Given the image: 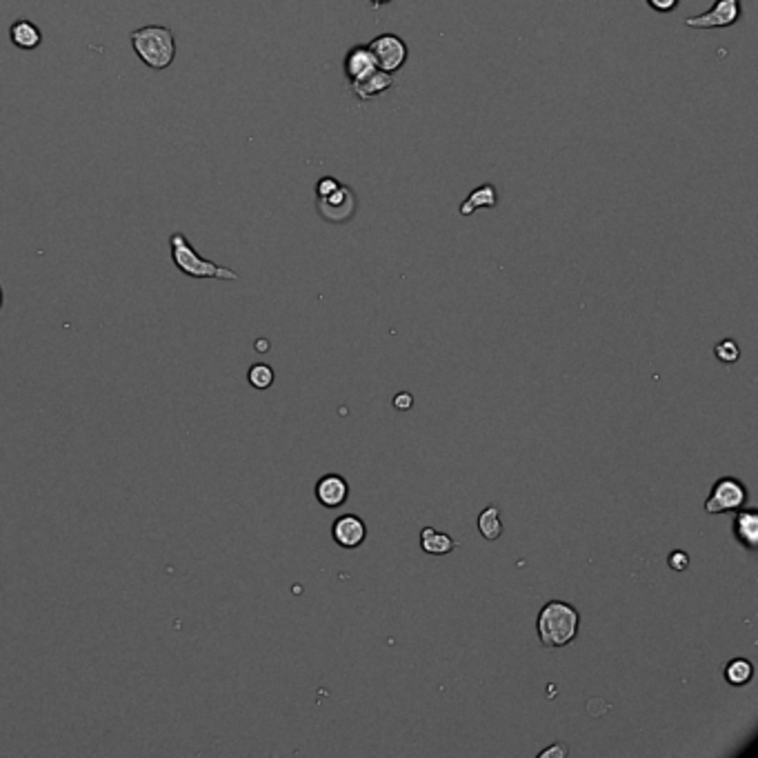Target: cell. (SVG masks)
<instances>
[{
  "label": "cell",
  "mask_w": 758,
  "mask_h": 758,
  "mask_svg": "<svg viewBox=\"0 0 758 758\" xmlns=\"http://www.w3.org/2000/svg\"><path fill=\"white\" fill-rule=\"evenodd\" d=\"M580 627V614L576 608L563 601H549L539 614L536 621V630H539V639L545 647L558 649L570 645L576 639Z\"/></svg>",
  "instance_id": "obj_1"
},
{
  "label": "cell",
  "mask_w": 758,
  "mask_h": 758,
  "mask_svg": "<svg viewBox=\"0 0 758 758\" xmlns=\"http://www.w3.org/2000/svg\"><path fill=\"white\" fill-rule=\"evenodd\" d=\"M132 47L138 58L154 72H163L176 58V38L170 27L163 25H145L132 32Z\"/></svg>",
  "instance_id": "obj_2"
},
{
  "label": "cell",
  "mask_w": 758,
  "mask_h": 758,
  "mask_svg": "<svg viewBox=\"0 0 758 758\" xmlns=\"http://www.w3.org/2000/svg\"><path fill=\"white\" fill-rule=\"evenodd\" d=\"M170 249H172V261H174L176 270L183 272L189 279H214V280H236L238 274L229 267L216 265V263L207 261L194 249L192 242L188 241V236L180 232H174L170 236Z\"/></svg>",
  "instance_id": "obj_3"
},
{
  "label": "cell",
  "mask_w": 758,
  "mask_h": 758,
  "mask_svg": "<svg viewBox=\"0 0 758 758\" xmlns=\"http://www.w3.org/2000/svg\"><path fill=\"white\" fill-rule=\"evenodd\" d=\"M747 502V487L740 483L739 479H718L714 483L712 492H709L708 501H705V512L708 514H725V512H739Z\"/></svg>",
  "instance_id": "obj_4"
},
{
  "label": "cell",
  "mask_w": 758,
  "mask_h": 758,
  "mask_svg": "<svg viewBox=\"0 0 758 758\" xmlns=\"http://www.w3.org/2000/svg\"><path fill=\"white\" fill-rule=\"evenodd\" d=\"M370 51L376 60V67L383 72L394 73L407 63V45L396 34H380L370 42Z\"/></svg>",
  "instance_id": "obj_5"
},
{
  "label": "cell",
  "mask_w": 758,
  "mask_h": 758,
  "mask_svg": "<svg viewBox=\"0 0 758 758\" xmlns=\"http://www.w3.org/2000/svg\"><path fill=\"white\" fill-rule=\"evenodd\" d=\"M740 16H743L740 0H716L712 10L703 11L701 16H692L685 20V25L692 29H723L739 23Z\"/></svg>",
  "instance_id": "obj_6"
},
{
  "label": "cell",
  "mask_w": 758,
  "mask_h": 758,
  "mask_svg": "<svg viewBox=\"0 0 758 758\" xmlns=\"http://www.w3.org/2000/svg\"><path fill=\"white\" fill-rule=\"evenodd\" d=\"M316 207H318V214L327 223H348L354 216V211H356V194H354V189L341 185L332 194L318 198Z\"/></svg>",
  "instance_id": "obj_7"
},
{
  "label": "cell",
  "mask_w": 758,
  "mask_h": 758,
  "mask_svg": "<svg viewBox=\"0 0 758 758\" xmlns=\"http://www.w3.org/2000/svg\"><path fill=\"white\" fill-rule=\"evenodd\" d=\"M333 540L345 549H356L365 543L367 539V525L363 518L354 517V514H345V517L336 518L332 527Z\"/></svg>",
  "instance_id": "obj_8"
},
{
  "label": "cell",
  "mask_w": 758,
  "mask_h": 758,
  "mask_svg": "<svg viewBox=\"0 0 758 758\" xmlns=\"http://www.w3.org/2000/svg\"><path fill=\"white\" fill-rule=\"evenodd\" d=\"M316 498L327 509L341 508L349 498V483L339 474H325L316 483Z\"/></svg>",
  "instance_id": "obj_9"
},
{
  "label": "cell",
  "mask_w": 758,
  "mask_h": 758,
  "mask_svg": "<svg viewBox=\"0 0 758 758\" xmlns=\"http://www.w3.org/2000/svg\"><path fill=\"white\" fill-rule=\"evenodd\" d=\"M394 73L383 72V69H374L371 73H367L361 80L352 82V92L358 101H371V98L380 96V94L387 92L389 88H394Z\"/></svg>",
  "instance_id": "obj_10"
},
{
  "label": "cell",
  "mask_w": 758,
  "mask_h": 758,
  "mask_svg": "<svg viewBox=\"0 0 758 758\" xmlns=\"http://www.w3.org/2000/svg\"><path fill=\"white\" fill-rule=\"evenodd\" d=\"M374 69L379 67H376V60L374 56H371L370 47L356 45L345 56V73H348L349 82L361 80V78H365L367 73H371Z\"/></svg>",
  "instance_id": "obj_11"
},
{
  "label": "cell",
  "mask_w": 758,
  "mask_h": 758,
  "mask_svg": "<svg viewBox=\"0 0 758 758\" xmlns=\"http://www.w3.org/2000/svg\"><path fill=\"white\" fill-rule=\"evenodd\" d=\"M734 534L743 547H747V549L758 547V514H756V509L740 508L739 512H736Z\"/></svg>",
  "instance_id": "obj_12"
},
{
  "label": "cell",
  "mask_w": 758,
  "mask_h": 758,
  "mask_svg": "<svg viewBox=\"0 0 758 758\" xmlns=\"http://www.w3.org/2000/svg\"><path fill=\"white\" fill-rule=\"evenodd\" d=\"M10 38H11V42H14V47H19V50L32 51V50H38V47H41L42 32L38 29V25L32 23V20L19 19L10 27Z\"/></svg>",
  "instance_id": "obj_13"
},
{
  "label": "cell",
  "mask_w": 758,
  "mask_h": 758,
  "mask_svg": "<svg viewBox=\"0 0 758 758\" xmlns=\"http://www.w3.org/2000/svg\"><path fill=\"white\" fill-rule=\"evenodd\" d=\"M420 547L425 549L427 554H432V556H445V554H449L456 547V540L449 534H445V532L425 527V530L420 532Z\"/></svg>",
  "instance_id": "obj_14"
},
{
  "label": "cell",
  "mask_w": 758,
  "mask_h": 758,
  "mask_svg": "<svg viewBox=\"0 0 758 758\" xmlns=\"http://www.w3.org/2000/svg\"><path fill=\"white\" fill-rule=\"evenodd\" d=\"M498 205V192L494 185H480L479 189H474V192L470 194V196L463 201L461 205V216H471L476 210H480V207H496Z\"/></svg>",
  "instance_id": "obj_15"
},
{
  "label": "cell",
  "mask_w": 758,
  "mask_h": 758,
  "mask_svg": "<svg viewBox=\"0 0 758 758\" xmlns=\"http://www.w3.org/2000/svg\"><path fill=\"white\" fill-rule=\"evenodd\" d=\"M752 677H754V665L749 661H745V658H734V661L727 662L725 678L730 685L743 687L752 681Z\"/></svg>",
  "instance_id": "obj_16"
},
{
  "label": "cell",
  "mask_w": 758,
  "mask_h": 758,
  "mask_svg": "<svg viewBox=\"0 0 758 758\" xmlns=\"http://www.w3.org/2000/svg\"><path fill=\"white\" fill-rule=\"evenodd\" d=\"M479 530L483 534V539L496 540L502 534V523H501V512H498L496 505H489L480 512L479 517Z\"/></svg>",
  "instance_id": "obj_17"
},
{
  "label": "cell",
  "mask_w": 758,
  "mask_h": 758,
  "mask_svg": "<svg viewBox=\"0 0 758 758\" xmlns=\"http://www.w3.org/2000/svg\"><path fill=\"white\" fill-rule=\"evenodd\" d=\"M247 380H249L251 387L270 389L272 385H274V370H272L270 365H265V363H256V365H251L249 371H247Z\"/></svg>",
  "instance_id": "obj_18"
},
{
  "label": "cell",
  "mask_w": 758,
  "mask_h": 758,
  "mask_svg": "<svg viewBox=\"0 0 758 758\" xmlns=\"http://www.w3.org/2000/svg\"><path fill=\"white\" fill-rule=\"evenodd\" d=\"M714 352H716V358L718 361H723V363H727V365H731V363H736L739 361V356H740V349H739V345L734 343V341H721V343L716 345V349H714Z\"/></svg>",
  "instance_id": "obj_19"
},
{
  "label": "cell",
  "mask_w": 758,
  "mask_h": 758,
  "mask_svg": "<svg viewBox=\"0 0 758 758\" xmlns=\"http://www.w3.org/2000/svg\"><path fill=\"white\" fill-rule=\"evenodd\" d=\"M339 188H341V183L336 179H333V176H325V179H320L318 185H316V196L323 198V196H327V194H332L333 189H339Z\"/></svg>",
  "instance_id": "obj_20"
},
{
  "label": "cell",
  "mask_w": 758,
  "mask_h": 758,
  "mask_svg": "<svg viewBox=\"0 0 758 758\" xmlns=\"http://www.w3.org/2000/svg\"><path fill=\"white\" fill-rule=\"evenodd\" d=\"M667 563H670L671 570L683 571V570H687V567H690V556H687L685 552H671L670 558H667Z\"/></svg>",
  "instance_id": "obj_21"
},
{
  "label": "cell",
  "mask_w": 758,
  "mask_h": 758,
  "mask_svg": "<svg viewBox=\"0 0 758 758\" xmlns=\"http://www.w3.org/2000/svg\"><path fill=\"white\" fill-rule=\"evenodd\" d=\"M678 3H681V0H647V5L652 7V10L661 11V14H670V11H674L678 7Z\"/></svg>",
  "instance_id": "obj_22"
},
{
  "label": "cell",
  "mask_w": 758,
  "mask_h": 758,
  "mask_svg": "<svg viewBox=\"0 0 758 758\" xmlns=\"http://www.w3.org/2000/svg\"><path fill=\"white\" fill-rule=\"evenodd\" d=\"M539 756L540 758H565L567 756V745H563V743L552 745V747H549V749H543V752H540Z\"/></svg>",
  "instance_id": "obj_23"
},
{
  "label": "cell",
  "mask_w": 758,
  "mask_h": 758,
  "mask_svg": "<svg viewBox=\"0 0 758 758\" xmlns=\"http://www.w3.org/2000/svg\"><path fill=\"white\" fill-rule=\"evenodd\" d=\"M411 405H414V398H411V394H398L396 398H394V407H396L398 411H407L411 410Z\"/></svg>",
  "instance_id": "obj_24"
},
{
  "label": "cell",
  "mask_w": 758,
  "mask_h": 758,
  "mask_svg": "<svg viewBox=\"0 0 758 758\" xmlns=\"http://www.w3.org/2000/svg\"><path fill=\"white\" fill-rule=\"evenodd\" d=\"M371 5L374 7H383V5H389V3H392V0H370Z\"/></svg>",
  "instance_id": "obj_25"
},
{
  "label": "cell",
  "mask_w": 758,
  "mask_h": 758,
  "mask_svg": "<svg viewBox=\"0 0 758 758\" xmlns=\"http://www.w3.org/2000/svg\"><path fill=\"white\" fill-rule=\"evenodd\" d=\"M3 302H5V292H3V285H0V310H3Z\"/></svg>",
  "instance_id": "obj_26"
}]
</instances>
